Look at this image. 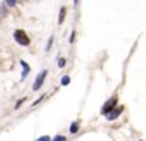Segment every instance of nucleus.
I'll return each instance as SVG.
<instances>
[{
    "label": "nucleus",
    "mask_w": 146,
    "mask_h": 141,
    "mask_svg": "<svg viewBox=\"0 0 146 141\" xmlns=\"http://www.w3.org/2000/svg\"><path fill=\"white\" fill-rule=\"evenodd\" d=\"M116 103H118V97H116V96L110 97V99H108L107 102H105L104 105H102V108H101V115H102V116H105L107 113H110L111 110H113L115 107H116Z\"/></svg>",
    "instance_id": "obj_2"
},
{
    "label": "nucleus",
    "mask_w": 146,
    "mask_h": 141,
    "mask_svg": "<svg viewBox=\"0 0 146 141\" xmlns=\"http://www.w3.org/2000/svg\"><path fill=\"white\" fill-rule=\"evenodd\" d=\"M64 16H66V8H64V6H61V8H60V14H58V24H63Z\"/></svg>",
    "instance_id": "obj_6"
},
{
    "label": "nucleus",
    "mask_w": 146,
    "mask_h": 141,
    "mask_svg": "<svg viewBox=\"0 0 146 141\" xmlns=\"http://www.w3.org/2000/svg\"><path fill=\"white\" fill-rule=\"evenodd\" d=\"M64 66H66V60H64V58H60V60H58V68L63 69Z\"/></svg>",
    "instance_id": "obj_13"
},
{
    "label": "nucleus",
    "mask_w": 146,
    "mask_h": 141,
    "mask_svg": "<svg viewBox=\"0 0 146 141\" xmlns=\"http://www.w3.org/2000/svg\"><path fill=\"white\" fill-rule=\"evenodd\" d=\"M74 41H76V30H72V31H71V36H69V42L72 44Z\"/></svg>",
    "instance_id": "obj_14"
},
{
    "label": "nucleus",
    "mask_w": 146,
    "mask_h": 141,
    "mask_svg": "<svg viewBox=\"0 0 146 141\" xmlns=\"http://www.w3.org/2000/svg\"><path fill=\"white\" fill-rule=\"evenodd\" d=\"M19 63H21V66H22V75H21V78H22V80H25V78H27V75L30 74V66L27 64V63L24 61V60H21Z\"/></svg>",
    "instance_id": "obj_5"
},
{
    "label": "nucleus",
    "mask_w": 146,
    "mask_h": 141,
    "mask_svg": "<svg viewBox=\"0 0 146 141\" xmlns=\"http://www.w3.org/2000/svg\"><path fill=\"white\" fill-rule=\"evenodd\" d=\"M0 14L2 16H7L8 14V6L5 3H0Z\"/></svg>",
    "instance_id": "obj_8"
},
{
    "label": "nucleus",
    "mask_w": 146,
    "mask_h": 141,
    "mask_svg": "<svg viewBox=\"0 0 146 141\" xmlns=\"http://www.w3.org/2000/svg\"><path fill=\"white\" fill-rule=\"evenodd\" d=\"M52 44H54V36H50V38H49V41H47V46H46V52H49V50H50Z\"/></svg>",
    "instance_id": "obj_11"
},
{
    "label": "nucleus",
    "mask_w": 146,
    "mask_h": 141,
    "mask_svg": "<svg viewBox=\"0 0 146 141\" xmlns=\"http://www.w3.org/2000/svg\"><path fill=\"white\" fill-rule=\"evenodd\" d=\"M36 141H50V136H47V135H42V136H39Z\"/></svg>",
    "instance_id": "obj_15"
},
{
    "label": "nucleus",
    "mask_w": 146,
    "mask_h": 141,
    "mask_svg": "<svg viewBox=\"0 0 146 141\" xmlns=\"http://www.w3.org/2000/svg\"><path fill=\"white\" fill-rule=\"evenodd\" d=\"M46 75H47V69H42V71L38 74V77H36L35 83H33V91H39V89H41V86L44 85Z\"/></svg>",
    "instance_id": "obj_3"
},
{
    "label": "nucleus",
    "mask_w": 146,
    "mask_h": 141,
    "mask_svg": "<svg viewBox=\"0 0 146 141\" xmlns=\"http://www.w3.org/2000/svg\"><path fill=\"white\" fill-rule=\"evenodd\" d=\"M25 100H27V99H21V100H19V102H17V103H16V108H19V107H21V105H22V103H24V102H25Z\"/></svg>",
    "instance_id": "obj_16"
},
{
    "label": "nucleus",
    "mask_w": 146,
    "mask_h": 141,
    "mask_svg": "<svg viewBox=\"0 0 146 141\" xmlns=\"http://www.w3.org/2000/svg\"><path fill=\"white\" fill-rule=\"evenodd\" d=\"M77 3H79V0H74V6H77Z\"/></svg>",
    "instance_id": "obj_17"
},
{
    "label": "nucleus",
    "mask_w": 146,
    "mask_h": 141,
    "mask_svg": "<svg viewBox=\"0 0 146 141\" xmlns=\"http://www.w3.org/2000/svg\"><path fill=\"white\" fill-rule=\"evenodd\" d=\"M50 141H66V136H63V135H57V136L50 138Z\"/></svg>",
    "instance_id": "obj_10"
},
{
    "label": "nucleus",
    "mask_w": 146,
    "mask_h": 141,
    "mask_svg": "<svg viewBox=\"0 0 146 141\" xmlns=\"http://www.w3.org/2000/svg\"><path fill=\"white\" fill-rule=\"evenodd\" d=\"M121 111H123V107H119V108H116V107H115L110 113H107V115H105V118H107V121H115V119L121 115Z\"/></svg>",
    "instance_id": "obj_4"
},
{
    "label": "nucleus",
    "mask_w": 146,
    "mask_h": 141,
    "mask_svg": "<svg viewBox=\"0 0 146 141\" xmlns=\"http://www.w3.org/2000/svg\"><path fill=\"white\" fill-rule=\"evenodd\" d=\"M69 83H71V77H69V75H64V77L61 78V85L66 86V85H69Z\"/></svg>",
    "instance_id": "obj_9"
},
{
    "label": "nucleus",
    "mask_w": 146,
    "mask_h": 141,
    "mask_svg": "<svg viewBox=\"0 0 146 141\" xmlns=\"http://www.w3.org/2000/svg\"><path fill=\"white\" fill-rule=\"evenodd\" d=\"M13 38H14V41H16L17 44H21V46H24V47L30 44V38L24 30H14Z\"/></svg>",
    "instance_id": "obj_1"
},
{
    "label": "nucleus",
    "mask_w": 146,
    "mask_h": 141,
    "mask_svg": "<svg viewBox=\"0 0 146 141\" xmlns=\"http://www.w3.org/2000/svg\"><path fill=\"white\" fill-rule=\"evenodd\" d=\"M5 5L7 6H16V3H17V0H5Z\"/></svg>",
    "instance_id": "obj_12"
},
{
    "label": "nucleus",
    "mask_w": 146,
    "mask_h": 141,
    "mask_svg": "<svg viewBox=\"0 0 146 141\" xmlns=\"http://www.w3.org/2000/svg\"><path fill=\"white\" fill-rule=\"evenodd\" d=\"M69 132L71 133H77V132H79V122H72V124H71V127H69Z\"/></svg>",
    "instance_id": "obj_7"
}]
</instances>
